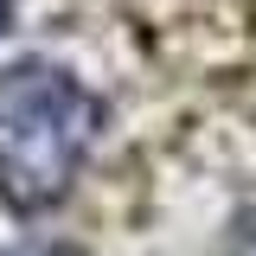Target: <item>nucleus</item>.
Masks as SVG:
<instances>
[{"instance_id": "nucleus-3", "label": "nucleus", "mask_w": 256, "mask_h": 256, "mask_svg": "<svg viewBox=\"0 0 256 256\" xmlns=\"http://www.w3.org/2000/svg\"><path fill=\"white\" fill-rule=\"evenodd\" d=\"M230 256H256V224H250V230H237V244H230Z\"/></svg>"}, {"instance_id": "nucleus-1", "label": "nucleus", "mask_w": 256, "mask_h": 256, "mask_svg": "<svg viewBox=\"0 0 256 256\" xmlns=\"http://www.w3.org/2000/svg\"><path fill=\"white\" fill-rule=\"evenodd\" d=\"M102 102L70 70L20 58L0 70V198L13 212L58 205L90 154Z\"/></svg>"}, {"instance_id": "nucleus-2", "label": "nucleus", "mask_w": 256, "mask_h": 256, "mask_svg": "<svg viewBox=\"0 0 256 256\" xmlns=\"http://www.w3.org/2000/svg\"><path fill=\"white\" fill-rule=\"evenodd\" d=\"M0 256H77V250H64V244H13V250H0Z\"/></svg>"}, {"instance_id": "nucleus-4", "label": "nucleus", "mask_w": 256, "mask_h": 256, "mask_svg": "<svg viewBox=\"0 0 256 256\" xmlns=\"http://www.w3.org/2000/svg\"><path fill=\"white\" fill-rule=\"evenodd\" d=\"M6 20H13V0H0V32H6Z\"/></svg>"}]
</instances>
